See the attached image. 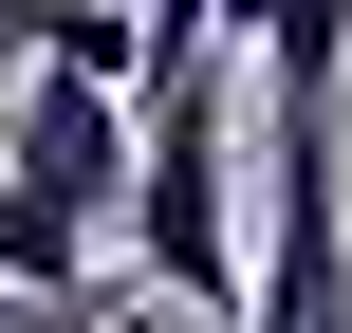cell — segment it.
Listing matches in <instances>:
<instances>
[{"label":"cell","instance_id":"6da1fadb","mask_svg":"<svg viewBox=\"0 0 352 333\" xmlns=\"http://www.w3.org/2000/svg\"><path fill=\"white\" fill-rule=\"evenodd\" d=\"M130 185H148V93H130V74H56V56H19V111H0V278H37V297H111L93 260L130 241Z\"/></svg>","mask_w":352,"mask_h":333},{"label":"cell","instance_id":"7a4b0ae2","mask_svg":"<svg viewBox=\"0 0 352 333\" xmlns=\"http://www.w3.org/2000/svg\"><path fill=\"white\" fill-rule=\"evenodd\" d=\"M223 56L241 37H167L148 56V185H130V278L186 297V315H241L260 260H241V130H223Z\"/></svg>","mask_w":352,"mask_h":333},{"label":"cell","instance_id":"3957f363","mask_svg":"<svg viewBox=\"0 0 352 333\" xmlns=\"http://www.w3.org/2000/svg\"><path fill=\"white\" fill-rule=\"evenodd\" d=\"M0 56H56V74H130L148 93V0H0Z\"/></svg>","mask_w":352,"mask_h":333},{"label":"cell","instance_id":"277c9868","mask_svg":"<svg viewBox=\"0 0 352 333\" xmlns=\"http://www.w3.org/2000/svg\"><path fill=\"white\" fill-rule=\"evenodd\" d=\"M0 333H111V297H37V278H0Z\"/></svg>","mask_w":352,"mask_h":333}]
</instances>
